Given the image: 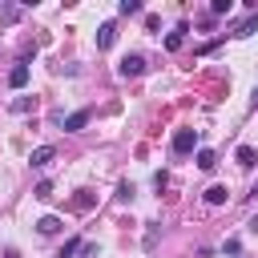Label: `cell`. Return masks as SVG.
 <instances>
[{"instance_id":"cell-1","label":"cell","mask_w":258,"mask_h":258,"mask_svg":"<svg viewBox=\"0 0 258 258\" xmlns=\"http://www.w3.org/2000/svg\"><path fill=\"white\" fill-rule=\"evenodd\" d=\"M198 149V129H177L173 133V153H194Z\"/></svg>"},{"instance_id":"cell-2","label":"cell","mask_w":258,"mask_h":258,"mask_svg":"<svg viewBox=\"0 0 258 258\" xmlns=\"http://www.w3.org/2000/svg\"><path fill=\"white\" fill-rule=\"evenodd\" d=\"M117 73H121V77H141V73H145V56L129 52V56H125V60L117 64Z\"/></svg>"},{"instance_id":"cell-3","label":"cell","mask_w":258,"mask_h":258,"mask_svg":"<svg viewBox=\"0 0 258 258\" xmlns=\"http://www.w3.org/2000/svg\"><path fill=\"white\" fill-rule=\"evenodd\" d=\"M113 40H117V24H113V20H105V24L97 28V48L105 52V48H113Z\"/></svg>"},{"instance_id":"cell-4","label":"cell","mask_w":258,"mask_h":258,"mask_svg":"<svg viewBox=\"0 0 258 258\" xmlns=\"http://www.w3.org/2000/svg\"><path fill=\"white\" fill-rule=\"evenodd\" d=\"M89 117H93L89 109H77V113H69V117H64V129H69V133H81V129L89 125Z\"/></svg>"},{"instance_id":"cell-5","label":"cell","mask_w":258,"mask_h":258,"mask_svg":"<svg viewBox=\"0 0 258 258\" xmlns=\"http://www.w3.org/2000/svg\"><path fill=\"white\" fill-rule=\"evenodd\" d=\"M52 157H56V149H52V145H36V149H32V157H28V161H32V169H44V165H48V161H52Z\"/></svg>"},{"instance_id":"cell-6","label":"cell","mask_w":258,"mask_h":258,"mask_svg":"<svg viewBox=\"0 0 258 258\" xmlns=\"http://www.w3.org/2000/svg\"><path fill=\"white\" fill-rule=\"evenodd\" d=\"M234 161H238L242 169H254V165H258V153H254V145H238V149H234Z\"/></svg>"},{"instance_id":"cell-7","label":"cell","mask_w":258,"mask_h":258,"mask_svg":"<svg viewBox=\"0 0 258 258\" xmlns=\"http://www.w3.org/2000/svg\"><path fill=\"white\" fill-rule=\"evenodd\" d=\"M8 85H12V89H24V85H28V64H12Z\"/></svg>"},{"instance_id":"cell-8","label":"cell","mask_w":258,"mask_h":258,"mask_svg":"<svg viewBox=\"0 0 258 258\" xmlns=\"http://www.w3.org/2000/svg\"><path fill=\"white\" fill-rule=\"evenodd\" d=\"M181 44H185V24H177V28H173V32L165 36V48H169V52H177Z\"/></svg>"},{"instance_id":"cell-9","label":"cell","mask_w":258,"mask_h":258,"mask_svg":"<svg viewBox=\"0 0 258 258\" xmlns=\"http://www.w3.org/2000/svg\"><path fill=\"white\" fill-rule=\"evenodd\" d=\"M36 230H40V234H56V230H60V218H56V214H44V218L36 222Z\"/></svg>"},{"instance_id":"cell-10","label":"cell","mask_w":258,"mask_h":258,"mask_svg":"<svg viewBox=\"0 0 258 258\" xmlns=\"http://www.w3.org/2000/svg\"><path fill=\"white\" fill-rule=\"evenodd\" d=\"M218 165V153L214 149H198V169H214Z\"/></svg>"},{"instance_id":"cell-11","label":"cell","mask_w":258,"mask_h":258,"mask_svg":"<svg viewBox=\"0 0 258 258\" xmlns=\"http://www.w3.org/2000/svg\"><path fill=\"white\" fill-rule=\"evenodd\" d=\"M206 202L210 206H226V185H210L206 189Z\"/></svg>"},{"instance_id":"cell-12","label":"cell","mask_w":258,"mask_h":258,"mask_svg":"<svg viewBox=\"0 0 258 258\" xmlns=\"http://www.w3.org/2000/svg\"><path fill=\"white\" fill-rule=\"evenodd\" d=\"M117 8H121V16H137L141 12V0H121Z\"/></svg>"},{"instance_id":"cell-13","label":"cell","mask_w":258,"mask_h":258,"mask_svg":"<svg viewBox=\"0 0 258 258\" xmlns=\"http://www.w3.org/2000/svg\"><path fill=\"white\" fill-rule=\"evenodd\" d=\"M77 250H81V238H69V242L60 246V254H56V258H73Z\"/></svg>"},{"instance_id":"cell-14","label":"cell","mask_w":258,"mask_h":258,"mask_svg":"<svg viewBox=\"0 0 258 258\" xmlns=\"http://www.w3.org/2000/svg\"><path fill=\"white\" fill-rule=\"evenodd\" d=\"M32 194H36L40 202H48V198H52V181H36V189H32Z\"/></svg>"},{"instance_id":"cell-15","label":"cell","mask_w":258,"mask_h":258,"mask_svg":"<svg viewBox=\"0 0 258 258\" xmlns=\"http://www.w3.org/2000/svg\"><path fill=\"white\" fill-rule=\"evenodd\" d=\"M73 206H77V210H89V206H93V194H89V189H81V194L73 198Z\"/></svg>"},{"instance_id":"cell-16","label":"cell","mask_w":258,"mask_h":258,"mask_svg":"<svg viewBox=\"0 0 258 258\" xmlns=\"http://www.w3.org/2000/svg\"><path fill=\"white\" fill-rule=\"evenodd\" d=\"M117 202H133V185H129V181L117 185Z\"/></svg>"},{"instance_id":"cell-17","label":"cell","mask_w":258,"mask_h":258,"mask_svg":"<svg viewBox=\"0 0 258 258\" xmlns=\"http://www.w3.org/2000/svg\"><path fill=\"white\" fill-rule=\"evenodd\" d=\"M230 8H234L230 0H214V4H210V12H214V16H222V12H230Z\"/></svg>"},{"instance_id":"cell-18","label":"cell","mask_w":258,"mask_h":258,"mask_svg":"<svg viewBox=\"0 0 258 258\" xmlns=\"http://www.w3.org/2000/svg\"><path fill=\"white\" fill-rule=\"evenodd\" d=\"M254 28H258V16H250V20H246V24H242V28H238V32H234V36H250V32H254Z\"/></svg>"},{"instance_id":"cell-19","label":"cell","mask_w":258,"mask_h":258,"mask_svg":"<svg viewBox=\"0 0 258 258\" xmlns=\"http://www.w3.org/2000/svg\"><path fill=\"white\" fill-rule=\"evenodd\" d=\"M4 258H20V254H16V250H4Z\"/></svg>"}]
</instances>
